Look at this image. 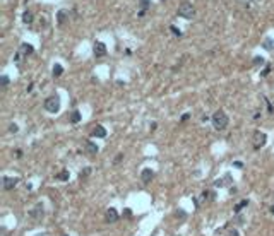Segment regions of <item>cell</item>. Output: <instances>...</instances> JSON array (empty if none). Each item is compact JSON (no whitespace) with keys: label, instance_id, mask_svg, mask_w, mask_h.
Wrapping results in <instances>:
<instances>
[{"label":"cell","instance_id":"cell-1","mask_svg":"<svg viewBox=\"0 0 274 236\" xmlns=\"http://www.w3.org/2000/svg\"><path fill=\"white\" fill-rule=\"evenodd\" d=\"M228 123H230V118H228V115L223 110H218L216 113L212 115V127H214L216 130H225L228 127Z\"/></svg>","mask_w":274,"mask_h":236},{"label":"cell","instance_id":"cell-2","mask_svg":"<svg viewBox=\"0 0 274 236\" xmlns=\"http://www.w3.org/2000/svg\"><path fill=\"white\" fill-rule=\"evenodd\" d=\"M45 110L48 111V113H58V110H60V98H58L57 94L53 96H48L46 99H45Z\"/></svg>","mask_w":274,"mask_h":236},{"label":"cell","instance_id":"cell-3","mask_svg":"<svg viewBox=\"0 0 274 236\" xmlns=\"http://www.w3.org/2000/svg\"><path fill=\"white\" fill-rule=\"evenodd\" d=\"M178 16L183 17V19H192V17L195 16L194 5H192V4H189V2H183V4L178 7Z\"/></svg>","mask_w":274,"mask_h":236},{"label":"cell","instance_id":"cell-4","mask_svg":"<svg viewBox=\"0 0 274 236\" xmlns=\"http://www.w3.org/2000/svg\"><path fill=\"white\" fill-rule=\"evenodd\" d=\"M29 217H31L34 222H41V219L45 217V209H43V205L41 204L34 205V207L29 210Z\"/></svg>","mask_w":274,"mask_h":236},{"label":"cell","instance_id":"cell-5","mask_svg":"<svg viewBox=\"0 0 274 236\" xmlns=\"http://www.w3.org/2000/svg\"><path fill=\"white\" fill-rule=\"evenodd\" d=\"M266 140H267V135H266L264 132L257 130L255 134H253V149H255V151H259L260 147L266 146Z\"/></svg>","mask_w":274,"mask_h":236},{"label":"cell","instance_id":"cell-6","mask_svg":"<svg viewBox=\"0 0 274 236\" xmlns=\"http://www.w3.org/2000/svg\"><path fill=\"white\" fill-rule=\"evenodd\" d=\"M93 53H94L96 58L105 57V55H106V45H105V43H101V41H96L94 46H93Z\"/></svg>","mask_w":274,"mask_h":236},{"label":"cell","instance_id":"cell-7","mask_svg":"<svg viewBox=\"0 0 274 236\" xmlns=\"http://www.w3.org/2000/svg\"><path fill=\"white\" fill-rule=\"evenodd\" d=\"M17 181H19L17 178H11V176H4V178H2V187H4V190H12V188H16Z\"/></svg>","mask_w":274,"mask_h":236},{"label":"cell","instance_id":"cell-8","mask_svg":"<svg viewBox=\"0 0 274 236\" xmlns=\"http://www.w3.org/2000/svg\"><path fill=\"white\" fill-rule=\"evenodd\" d=\"M153 178H154V171L151 168H144L142 171H141V181H142L144 185H148Z\"/></svg>","mask_w":274,"mask_h":236},{"label":"cell","instance_id":"cell-9","mask_svg":"<svg viewBox=\"0 0 274 236\" xmlns=\"http://www.w3.org/2000/svg\"><path fill=\"white\" fill-rule=\"evenodd\" d=\"M106 222H116L118 221V212H116V209H113V207H110V209L106 210V216H105Z\"/></svg>","mask_w":274,"mask_h":236},{"label":"cell","instance_id":"cell-10","mask_svg":"<svg viewBox=\"0 0 274 236\" xmlns=\"http://www.w3.org/2000/svg\"><path fill=\"white\" fill-rule=\"evenodd\" d=\"M19 53L24 55V57H27V55H33V53H34V48H33V45H29V43H22L21 46H19Z\"/></svg>","mask_w":274,"mask_h":236},{"label":"cell","instance_id":"cell-11","mask_svg":"<svg viewBox=\"0 0 274 236\" xmlns=\"http://www.w3.org/2000/svg\"><path fill=\"white\" fill-rule=\"evenodd\" d=\"M68 17H70V12H68L67 9H62V11L57 14V21H58V24H65V22L68 21Z\"/></svg>","mask_w":274,"mask_h":236},{"label":"cell","instance_id":"cell-12","mask_svg":"<svg viewBox=\"0 0 274 236\" xmlns=\"http://www.w3.org/2000/svg\"><path fill=\"white\" fill-rule=\"evenodd\" d=\"M149 7H151V0H139V17H142Z\"/></svg>","mask_w":274,"mask_h":236},{"label":"cell","instance_id":"cell-13","mask_svg":"<svg viewBox=\"0 0 274 236\" xmlns=\"http://www.w3.org/2000/svg\"><path fill=\"white\" fill-rule=\"evenodd\" d=\"M86 151H88V154H91V156H94V154H98V151H100V147L96 146L94 142H91V140H86Z\"/></svg>","mask_w":274,"mask_h":236},{"label":"cell","instance_id":"cell-14","mask_svg":"<svg viewBox=\"0 0 274 236\" xmlns=\"http://www.w3.org/2000/svg\"><path fill=\"white\" fill-rule=\"evenodd\" d=\"M94 137H100V139H103V137H106V130H105V127H101V125H96L94 128H93V132H91Z\"/></svg>","mask_w":274,"mask_h":236},{"label":"cell","instance_id":"cell-15","mask_svg":"<svg viewBox=\"0 0 274 236\" xmlns=\"http://www.w3.org/2000/svg\"><path fill=\"white\" fill-rule=\"evenodd\" d=\"M245 207H248V200H247V199H245V200H240V202H238V204L233 207V210H235L237 214H240V212H242Z\"/></svg>","mask_w":274,"mask_h":236},{"label":"cell","instance_id":"cell-16","mask_svg":"<svg viewBox=\"0 0 274 236\" xmlns=\"http://www.w3.org/2000/svg\"><path fill=\"white\" fill-rule=\"evenodd\" d=\"M68 176H70V175H68L67 169H62V171H58V173L55 175V180H58V181H67Z\"/></svg>","mask_w":274,"mask_h":236},{"label":"cell","instance_id":"cell-17","mask_svg":"<svg viewBox=\"0 0 274 236\" xmlns=\"http://www.w3.org/2000/svg\"><path fill=\"white\" fill-rule=\"evenodd\" d=\"M68 121H70V123H79L81 121V113L77 110H74L70 115H68Z\"/></svg>","mask_w":274,"mask_h":236},{"label":"cell","instance_id":"cell-18","mask_svg":"<svg viewBox=\"0 0 274 236\" xmlns=\"http://www.w3.org/2000/svg\"><path fill=\"white\" fill-rule=\"evenodd\" d=\"M62 74H63V67L60 63H55L53 65V77H60Z\"/></svg>","mask_w":274,"mask_h":236},{"label":"cell","instance_id":"cell-19","mask_svg":"<svg viewBox=\"0 0 274 236\" xmlns=\"http://www.w3.org/2000/svg\"><path fill=\"white\" fill-rule=\"evenodd\" d=\"M22 22H24V24H31L33 22V14L29 11H26L22 14Z\"/></svg>","mask_w":274,"mask_h":236},{"label":"cell","instance_id":"cell-20","mask_svg":"<svg viewBox=\"0 0 274 236\" xmlns=\"http://www.w3.org/2000/svg\"><path fill=\"white\" fill-rule=\"evenodd\" d=\"M214 192H207V190H206V192H202V199L204 200H214L216 199V197H214Z\"/></svg>","mask_w":274,"mask_h":236},{"label":"cell","instance_id":"cell-21","mask_svg":"<svg viewBox=\"0 0 274 236\" xmlns=\"http://www.w3.org/2000/svg\"><path fill=\"white\" fill-rule=\"evenodd\" d=\"M9 82H11V80H9L7 75H2V77H0V84H2V89H4V91L9 87Z\"/></svg>","mask_w":274,"mask_h":236},{"label":"cell","instance_id":"cell-22","mask_svg":"<svg viewBox=\"0 0 274 236\" xmlns=\"http://www.w3.org/2000/svg\"><path fill=\"white\" fill-rule=\"evenodd\" d=\"M89 175H91V168H84V169H82V171L79 173V178H81V180H86L88 176H89Z\"/></svg>","mask_w":274,"mask_h":236},{"label":"cell","instance_id":"cell-23","mask_svg":"<svg viewBox=\"0 0 274 236\" xmlns=\"http://www.w3.org/2000/svg\"><path fill=\"white\" fill-rule=\"evenodd\" d=\"M170 29H171V33H173L175 36H182V31H180L177 26H173V24H171V26H170Z\"/></svg>","mask_w":274,"mask_h":236},{"label":"cell","instance_id":"cell-24","mask_svg":"<svg viewBox=\"0 0 274 236\" xmlns=\"http://www.w3.org/2000/svg\"><path fill=\"white\" fill-rule=\"evenodd\" d=\"M262 63H264L262 57H253V65H262Z\"/></svg>","mask_w":274,"mask_h":236},{"label":"cell","instance_id":"cell-25","mask_svg":"<svg viewBox=\"0 0 274 236\" xmlns=\"http://www.w3.org/2000/svg\"><path fill=\"white\" fill-rule=\"evenodd\" d=\"M269 72H271V65H267V67L264 68L262 72H260V75H262V77H267V75H269Z\"/></svg>","mask_w":274,"mask_h":236},{"label":"cell","instance_id":"cell-26","mask_svg":"<svg viewBox=\"0 0 274 236\" xmlns=\"http://www.w3.org/2000/svg\"><path fill=\"white\" fill-rule=\"evenodd\" d=\"M177 217H180V219L183 221L185 217H187V214H185V212H183L182 209H178V210H177Z\"/></svg>","mask_w":274,"mask_h":236},{"label":"cell","instance_id":"cell-27","mask_svg":"<svg viewBox=\"0 0 274 236\" xmlns=\"http://www.w3.org/2000/svg\"><path fill=\"white\" fill-rule=\"evenodd\" d=\"M17 130H19V128H17V125H16V123H11V125H9V132H12V134H16Z\"/></svg>","mask_w":274,"mask_h":236},{"label":"cell","instance_id":"cell-28","mask_svg":"<svg viewBox=\"0 0 274 236\" xmlns=\"http://www.w3.org/2000/svg\"><path fill=\"white\" fill-rule=\"evenodd\" d=\"M264 48H266V50H272V45H271V39H266V41H264Z\"/></svg>","mask_w":274,"mask_h":236},{"label":"cell","instance_id":"cell-29","mask_svg":"<svg viewBox=\"0 0 274 236\" xmlns=\"http://www.w3.org/2000/svg\"><path fill=\"white\" fill-rule=\"evenodd\" d=\"M233 166H235V168H238V169H243V163H242V161H235V163H233Z\"/></svg>","mask_w":274,"mask_h":236},{"label":"cell","instance_id":"cell-30","mask_svg":"<svg viewBox=\"0 0 274 236\" xmlns=\"http://www.w3.org/2000/svg\"><path fill=\"white\" fill-rule=\"evenodd\" d=\"M225 181H223V180H216V181H214V187H225Z\"/></svg>","mask_w":274,"mask_h":236},{"label":"cell","instance_id":"cell-31","mask_svg":"<svg viewBox=\"0 0 274 236\" xmlns=\"http://www.w3.org/2000/svg\"><path fill=\"white\" fill-rule=\"evenodd\" d=\"M122 159H123V154H118V156L115 157V164H118L122 161Z\"/></svg>","mask_w":274,"mask_h":236},{"label":"cell","instance_id":"cell-32","mask_svg":"<svg viewBox=\"0 0 274 236\" xmlns=\"http://www.w3.org/2000/svg\"><path fill=\"white\" fill-rule=\"evenodd\" d=\"M228 236H240V234H238V231H237V229H231L230 233H228Z\"/></svg>","mask_w":274,"mask_h":236},{"label":"cell","instance_id":"cell-33","mask_svg":"<svg viewBox=\"0 0 274 236\" xmlns=\"http://www.w3.org/2000/svg\"><path fill=\"white\" fill-rule=\"evenodd\" d=\"M123 216H125V217H130V216H132L130 209H125V210H123Z\"/></svg>","mask_w":274,"mask_h":236},{"label":"cell","instance_id":"cell-34","mask_svg":"<svg viewBox=\"0 0 274 236\" xmlns=\"http://www.w3.org/2000/svg\"><path fill=\"white\" fill-rule=\"evenodd\" d=\"M266 103H267V111H269V113H272V105H271L267 99H266Z\"/></svg>","mask_w":274,"mask_h":236},{"label":"cell","instance_id":"cell-35","mask_svg":"<svg viewBox=\"0 0 274 236\" xmlns=\"http://www.w3.org/2000/svg\"><path fill=\"white\" fill-rule=\"evenodd\" d=\"M189 118H190V113H185V115L182 116V121H187Z\"/></svg>","mask_w":274,"mask_h":236},{"label":"cell","instance_id":"cell-36","mask_svg":"<svg viewBox=\"0 0 274 236\" xmlns=\"http://www.w3.org/2000/svg\"><path fill=\"white\" fill-rule=\"evenodd\" d=\"M16 157H19V159L22 157V151H21V149H17V151H16Z\"/></svg>","mask_w":274,"mask_h":236},{"label":"cell","instance_id":"cell-37","mask_svg":"<svg viewBox=\"0 0 274 236\" xmlns=\"http://www.w3.org/2000/svg\"><path fill=\"white\" fill-rule=\"evenodd\" d=\"M271 212H272V214H274V204L271 205Z\"/></svg>","mask_w":274,"mask_h":236},{"label":"cell","instance_id":"cell-38","mask_svg":"<svg viewBox=\"0 0 274 236\" xmlns=\"http://www.w3.org/2000/svg\"><path fill=\"white\" fill-rule=\"evenodd\" d=\"M63 236H67V234H63Z\"/></svg>","mask_w":274,"mask_h":236}]
</instances>
